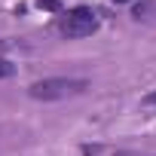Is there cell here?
<instances>
[{"label": "cell", "instance_id": "3957f363", "mask_svg": "<svg viewBox=\"0 0 156 156\" xmlns=\"http://www.w3.org/2000/svg\"><path fill=\"white\" fill-rule=\"evenodd\" d=\"M40 9H49V12H58L61 9V0H37Z\"/></svg>", "mask_w": 156, "mask_h": 156}, {"label": "cell", "instance_id": "5b68a950", "mask_svg": "<svg viewBox=\"0 0 156 156\" xmlns=\"http://www.w3.org/2000/svg\"><path fill=\"white\" fill-rule=\"evenodd\" d=\"M144 104H150V107H156V89H153V92H150V95L144 98Z\"/></svg>", "mask_w": 156, "mask_h": 156}, {"label": "cell", "instance_id": "6da1fadb", "mask_svg": "<svg viewBox=\"0 0 156 156\" xmlns=\"http://www.w3.org/2000/svg\"><path fill=\"white\" fill-rule=\"evenodd\" d=\"M89 83L86 80H73V76H49V80H40L28 89L31 98L37 101H55V98H67V95H80Z\"/></svg>", "mask_w": 156, "mask_h": 156}, {"label": "cell", "instance_id": "8992f818", "mask_svg": "<svg viewBox=\"0 0 156 156\" xmlns=\"http://www.w3.org/2000/svg\"><path fill=\"white\" fill-rule=\"evenodd\" d=\"M113 3H129V0H113Z\"/></svg>", "mask_w": 156, "mask_h": 156}, {"label": "cell", "instance_id": "7a4b0ae2", "mask_svg": "<svg viewBox=\"0 0 156 156\" xmlns=\"http://www.w3.org/2000/svg\"><path fill=\"white\" fill-rule=\"evenodd\" d=\"M98 12L95 9H89V6H76V9H70L67 16H61L58 19V31H61V37H67V40H80V37H92L95 31H98Z\"/></svg>", "mask_w": 156, "mask_h": 156}, {"label": "cell", "instance_id": "277c9868", "mask_svg": "<svg viewBox=\"0 0 156 156\" xmlns=\"http://www.w3.org/2000/svg\"><path fill=\"white\" fill-rule=\"evenodd\" d=\"M12 73H16V67L6 58H0V80H6V76H12Z\"/></svg>", "mask_w": 156, "mask_h": 156}]
</instances>
